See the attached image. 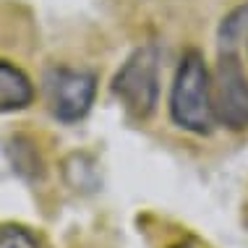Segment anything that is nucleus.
<instances>
[{
    "label": "nucleus",
    "mask_w": 248,
    "mask_h": 248,
    "mask_svg": "<svg viewBox=\"0 0 248 248\" xmlns=\"http://www.w3.org/2000/svg\"><path fill=\"white\" fill-rule=\"evenodd\" d=\"M170 120L178 128L206 136L212 133L214 107H212V76L201 50L188 47L183 52L170 89Z\"/></svg>",
    "instance_id": "f257e3e1"
},
{
    "label": "nucleus",
    "mask_w": 248,
    "mask_h": 248,
    "mask_svg": "<svg viewBox=\"0 0 248 248\" xmlns=\"http://www.w3.org/2000/svg\"><path fill=\"white\" fill-rule=\"evenodd\" d=\"M112 94L136 120H146L159 99V50L154 45L133 50L112 78Z\"/></svg>",
    "instance_id": "f03ea898"
},
{
    "label": "nucleus",
    "mask_w": 248,
    "mask_h": 248,
    "mask_svg": "<svg viewBox=\"0 0 248 248\" xmlns=\"http://www.w3.org/2000/svg\"><path fill=\"white\" fill-rule=\"evenodd\" d=\"M212 107L219 125L230 131L248 128V76L235 50H219L212 76Z\"/></svg>",
    "instance_id": "7ed1b4c3"
},
{
    "label": "nucleus",
    "mask_w": 248,
    "mask_h": 248,
    "mask_svg": "<svg viewBox=\"0 0 248 248\" xmlns=\"http://www.w3.org/2000/svg\"><path fill=\"white\" fill-rule=\"evenodd\" d=\"M45 84H47L52 115L60 123H76L92 110L97 94V76L92 71L55 65L47 71Z\"/></svg>",
    "instance_id": "20e7f679"
},
{
    "label": "nucleus",
    "mask_w": 248,
    "mask_h": 248,
    "mask_svg": "<svg viewBox=\"0 0 248 248\" xmlns=\"http://www.w3.org/2000/svg\"><path fill=\"white\" fill-rule=\"evenodd\" d=\"M34 84L18 65L0 60V112H16L31 105Z\"/></svg>",
    "instance_id": "39448f33"
},
{
    "label": "nucleus",
    "mask_w": 248,
    "mask_h": 248,
    "mask_svg": "<svg viewBox=\"0 0 248 248\" xmlns=\"http://www.w3.org/2000/svg\"><path fill=\"white\" fill-rule=\"evenodd\" d=\"M246 26H248V5H240V8L232 11L222 21V26H219V47L235 50V45H238V39L243 37Z\"/></svg>",
    "instance_id": "423d86ee"
},
{
    "label": "nucleus",
    "mask_w": 248,
    "mask_h": 248,
    "mask_svg": "<svg viewBox=\"0 0 248 248\" xmlns=\"http://www.w3.org/2000/svg\"><path fill=\"white\" fill-rule=\"evenodd\" d=\"M0 248H39V240L29 227L3 222L0 225Z\"/></svg>",
    "instance_id": "0eeeda50"
},
{
    "label": "nucleus",
    "mask_w": 248,
    "mask_h": 248,
    "mask_svg": "<svg viewBox=\"0 0 248 248\" xmlns=\"http://www.w3.org/2000/svg\"><path fill=\"white\" fill-rule=\"evenodd\" d=\"M170 248H209V246H206V243H201L199 238H193V235H188V238L178 240V243H172Z\"/></svg>",
    "instance_id": "6e6552de"
}]
</instances>
